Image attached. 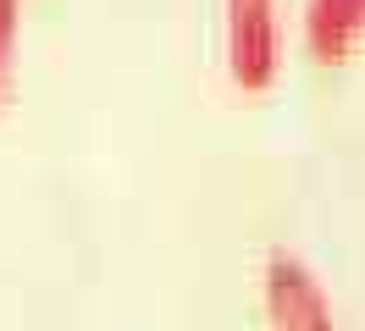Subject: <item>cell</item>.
<instances>
[{"mask_svg": "<svg viewBox=\"0 0 365 331\" xmlns=\"http://www.w3.org/2000/svg\"><path fill=\"white\" fill-rule=\"evenodd\" d=\"M17 33H23V0H0V94H6V83H11Z\"/></svg>", "mask_w": 365, "mask_h": 331, "instance_id": "obj_4", "label": "cell"}, {"mask_svg": "<svg viewBox=\"0 0 365 331\" xmlns=\"http://www.w3.org/2000/svg\"><path fill=\"white\" fill-rule=\"evenodd\" d=\"M260 304H266L272 331H338V309L321 276L310 270V260H299L288 248L266 254L260 265Z\"/></svg>", "mask_w": 365, "mask_h": 331, "instance_id": "obj_1", "label": "cell"}, {"mask_svg": "<svg viewBox=\"0 0 365 331\" xmlns=\"http://www.w3.org/2000/svg\"><path fill=\"white\" fill-rule=\"evenodd\" d=\"M299 33L316 61H343L365 33V0H304Z\"/></svg>", "mask_w": 365, "mask_h": 331, "instance_id": "obj_3", "label": "cell"}, {"mask_svg": "<svg viewBox=\"0 0 365 331\" xmlns=\"http://www.w3.org/2000/svg\"><path fill=\"white\" fill-rule=\"evenodd\" d=\"M227 72L238 88H266L282 72V17L272 0H227Z\"/></svg>", "mask_w": 365, "mask_h": 331, "instance_id": "obj_2", "label": "cell"}]
</instances>
